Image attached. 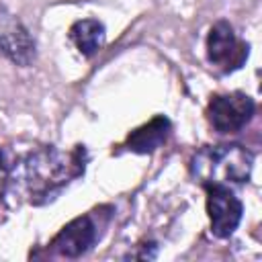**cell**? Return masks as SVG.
<instances>
[{
  "mask_svg": "<svg viewBox=\"0 0 262 262\" xmlns=\"http://www.w3.org/2000/svg\"><path fill=\"white\" fill-rule=\"evenodd\" d=\"M84 164L86 151L82 145L72 151H61L57 147L37 149L20 162V190L29 203L43 205L55 199V194H59V190L74 178L84 174Z\"/></svg>",
  "mask_w": 262,
  "mask_h": 262,
  "instance_id": "cell-1",
  "label": "cell"
},
{
  "mask_svg": "<svg viewBox=\"0 0 262 262\" xmlns=\"http://www.w3.org/2000/svg\"><path fill=\"white\" fill-rule=\"evenodd\" d=\"M254 156L237 145H209L199 149L190 160V174L203 184H242L252 174Z\"/></svg>",
  "mask_w": 262,
  "mask_h": 262,
  "instance_id": "cell-2",
  "label": "cell"
},
{
  "mask_svg": "<svg viewBox=\"0 0 262 262\" xmlns=\"http://www.w3.org/2000/svg\"><path fill=\"white\" fill-rule=\"evenodd\" d=\"M254 100L246 92L215 94L207 104V121L219 133H237L254 115Z\"/></svg>",
  "mask_w": 262,
  "mask_h": 262,
  "instance_id": "cell-3",
  "label": "cell"
},
{
  "mask_svg": "<svg viewBox=\"0 0 262 262\" xmlns=\"http://www.w3.org/2000/svg\"><path fill=\"white\" fill-rule=\"evenodd\" d=\"M207 57L223 74L237 70L248 57V45L242 43L227 20H217L207 35Z\"/></svg>",
  "mask_w": 262,
  "mask_h": 262,
  "instance_id": "cell-4",
  "label": "cell"
},
{
  "mask_svg": "<svg viewBox=\"0 0 262 262\" xmlns=\"http://www.w3.org/2000/svg\"><path fill=\"white\" fill-rule=\"evenodd\" d=\"M207 188V213L211 221V233L215 237H229L242 221V201L229 186L209 184Z\"/></svg>",
  "mask_w": 262,
  "mask_h": 262,
  "instance_id": "cell-5",
  "label": "cell"
},
{
  "mask_svg": "<svg viewBox=\"0 0 262 262\" xmlns=\"http://www.w3.org/2000/svg\"><path fill=\"white\" fill-rule=\"evenodd\" d=\"M0 51L16 66L27 68L35 61V41L16 14L0 4Z\"/></svg>",
  "mask_w": 262,
  "mask_h": 262,
  "instance_id": "cell-6",
  "label": "cell"
},
{
  "mask_svg": "<svg viewBox=\"0 0 262 262\" xmlns=\"http://www.w3.org/2000/svg\"><path fill=\"white\" fill-rule=\"evenodd\" d=\"M96 237H98V225L94 221V215H82L61 227V231L49 244V250L55 256L78 258L94 246Z\"/></svg>",
  "mask_w": 262,
  "mask_h": 262,
  "instance_id": "cell-7",
  "label": "cell"
},
{
  "mask_svg": "<svg viewBox=\"0 0 262 262\" xmlns=\"http://www.w3.org/2000/svg\"><path fill=\"white\" fill-rule=\"evenodd\" d=\"M170 129H172L170 121L164 115H156L141 127L133 129L121 147L127 151H133V154H149V151L158 149L162 143H166Z\"/></svg>",
  "mask_w": 262,
  "mask_h": 262,
  "instance_id": "cell-8",
  "label": "cell"
},
{
  "mask_svg": "<svg viewBox=\"0 0 262 262\" xmlns=\"http://www.w3.org/2000/svg\"><path fill=\"white\" fill-rule=\"evenodd\" d=\"M70 39L76 45V49L84 55V57H92L96 55L106 39L104 33V25L96 18H84V20H76L70 27Z\"/></svg>",
  "mask_w": 262,
  "mask_h": 262,
  "instance_id": "cell-9",
  "label": "cell"
},
{
  "mask_svg": "<svg viewBox=\"0 0 262 262\" xmlns=\"http://www.w3.org/2000/svg\"><path fill=\"white\" fill-rule=\"evenodd\" d=\"M10 176H12V170H10L8 158H6L4 149H0V201L4 199V194H6V190H8Z\"/></svg>",
  "mask_w": 262,
  "mask_h": 262,
  "instance_id": "cell-10",
  "label": "cell"
}]
</instances>
